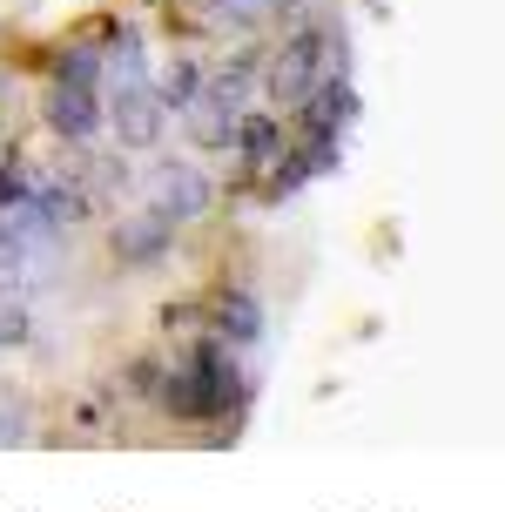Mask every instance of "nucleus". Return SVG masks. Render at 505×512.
Listing matches in <instances>:
<instances>
[{
    "mask_svg": "<svg viewBox=\"0 0 505 512\" xmlns=\"http://www.w3.org/2000/svg\"><path fill=\"white\" fill-rule=\"evenodd\" d=\"M155 398H162V411H176V418H216V411H243L250 384L236 378V351H229L223 337H209V344H196V351L162 378Z\"/></svg>",
    "mask_w": 505,
    "mask_h": 512,
    "instance_id": "1",
    "label": "nucleus"
},
{
    "mask_svg": "<svg viewBox=\"0 0 505 512\" xmlns=\"http://www.w3.org/2000/svg\"><path fill=\"white\" fill-rule=\"evenodd\" d=\"M330 75H344V34L337 27H297L270 61V95L283 108H297L310 88H324Z\"/></svg>",
    "mask_w": 505,
    "mask_h": 512,
    "instance_id": "2",
    "label": "nucleus"
},
{
    "mask_svg": "<svg viewBox=\"0 0 505 512\" xmlns=\"http://www.w3.org/2000/svg\"><path fill=\"white\" fill-rule=\"evenodd\" d=\"M209 203H216V182L196 162H155L149 169V209L162 223H196Z\"/></svg>",
    "mask_w": 505,
    "mask_h": 512,
    "instance_id": "3",
    "label": "nucleus"
},
{
    "mask_svg": "<svg viewBox=\"0 0 505 512\" xmlns=\"http://www.w3.org/2000/svg\"><path fill=\"white\" fill-rule=\"evenodd\" d=\"M101 122L115 128L122 149H155L162 128H169V108L155 102V81H128V88H115V102L101 108Z\"/></svg>",
    "mask_w": 505,
    "mask_h": 512,
    "instance_id": "4",
    "label": "nucleus"
},
{
    "mask_svg": "<svg viewBox=\"0 0 505 512\" xmlns=\"http://www.w3.org/2000/svg\"><path fill=\"white\" fill-rule=\"evenodd\" d=\"M169 250H176V223H162L155 209H135L115 223V263L122 270H155Z\"/></svg>",
    "mask_w": 505,
    "mask_h": 512,
    "instance_id": "5",
    "label": "nucleus"
},
{
    "mask_svg": "<svg viewBox=\"0 0 505 512\" xmlns=\"http://www.w3.org/2000/svg\"><path fill=\"white\" fill-rule=\"evenodd\" d=\"M48 128L61 142H95L101 135V88H81V81H54L48 88Z\"/></svg>",
    "mask_w": 505,
    "mask_h": 512,
    "instance_id": "6",
    "label": "nucleus"
},
{
    "mask_svg": "<svg viewBox=\"0 0 505 512\" xmlns=\"http://www.w3.org/2000/svg\"><path fill=\"white\" fill-rule=\"evenodd\" d=\"M27 203H34V216L48 230H75V223H88V209H95V189L81 176H41L27 189Z\"/></svg>",
    "mask_w": 505,
    "mask_h": 512,
    "instance_id": "7",
    "label": "nucleus"
},
{
    "mask_svg": "<svg viewBox=\"0 0 505 512\" xmlns=\"http://www.w3.org/2000/svg\"><path fill=\"white\" fill-rule=\"evenodd\" d=\"M283 128H277V115H256V108H243V122H236V169L250 182H263L270 169L283 162Z\"/></svg>",
    "mask_w": 505,
    "mask_h": 512,
    "instance_id": "8",
    "label": "nucleus"
},
{
    "mask_svg": "<svg viewBox=\"0 0 505 512\" xmlns=\"http://www.w3.org/2000/svg\"><path fill=\"white\" fill-rule=\"evenodd\" d=\"M256 81H263V61L243 54V61H229V68H216V75H202V95L223 108V115H243V108L256 102Z\"/></svg>",
    "mask_w": 505,
    "mask_h": 512,
    "instance_id": "9",
    "label": "nucleus"
},
{
    "mask_svg": "<svg viewBox=\"0 0 505 512\" xmlns=\"http://www.w3.org/2000/svg\"><path fill=\"white\" fill-rule=\"evenodd\" d=\"M216 337H223V344H256V337H263V310H256L250 290L216 297Z\"/></svg>",
    "mask_w": 505,
    "mask_h": 512,
    "instance_id": "10",
    "label": "nucleus"
},
{
    "mask_svg": "<svg viewBox=\"0 0 505 512\" xmlns=\"http://www.w3.org/2000/svg\"><path fill=\"white\" fill-rule=\"evenodd\" d=\"M196 95H202V68L189 61V54H176V61L162 68V81H155V102L169 108V115H182V108L196 102Z\"/></svg>",
    "mask_w": 505,
    "mask_h": 512,
    "instance_id": "11",
    "label": "nucleus"
},
{
    "mask_svg": "<svg viewBox=\"0 0 505 512\" xmlns=\"http://www.w3.org/2000/svg\"><path fill=\"white\" fill-rule=\"evenodd\" d=\"M182 115H189V135H196L202 149H229V142H236V122H243V115H223L209 95H196Z\"/></svg>",
    "mask_w": 505,
    "mask_h": 512,
    "instance_id": "12",
    "label": "nucleus"
},
{
    "mask_svg": "<svg viewBox=\"0 0 505 512\" xmlns=\"http://www.w3.org/2000/svg\"><path fill=\"white\" fill-rule=\"evenodd\" d=\"M34 331V310H27V283H0V351L27 344Z\"/></svg>",
    "mask_w": 505,
    "mask_h": 512,
    "instance_id": "13",
    "label": "nucleus"
},
{
    "mask_svg": "<svg viewBox=\"0 0 505 512\" xmlns=\"http://www.w3.org/2000/svg\"><path fill=\"white\" fill-rule=\"evenodd\" d=\"M54 81H81V88H101V34H88V41H75V48L61 54Z\"/></svg>",
    "mask_w": 505,
    "mask_h": 512,
    "instance_id": "14",
    "label": "nucleus"
},
{
    "mask_svg": "<svg viewBox=\"0 0 505 512\" xmlns=\"http://www.w3.org/2000/svg\"><path fill=\"white\" fill-rule=\"evenodd\" d=\"M27 189H34V176H27L14 155H0V209H21V203H27Z\"/></svg>",
    "mask_w": 505,
    "mask_h": 512,
    "instance_id": "15",
    "label": "nucleus"
},
{
    "mask_svg": "<svg viewBox=\"0 0 505 512\" xmlns=\"http://www.w3.org/2000/svg\"><path fill=\"white\" fill-rule=\"evenodd\" d=\"M14 438H27V405L0 391V445H14Z\"/></svg>",
    "mask_w": 505,
    "mask_h": 512,
    "instance_id": "16",
    "label": "nucleus"
},
{
    "mask_svg": "<svg viewBox=\"0 0 505 512\" xmlns=\"http://www.w3.org/2000/svg\"><path fill=\"white\" fill-rule=\"evenodd\" d=\"M216 14H229V21H263L270 7H283V0H209Z\"/></svg>",
    "mask_w": 505,
    "mask_h": 512,
    "instance_id": "17",
    "label": "nucleus"
}]
</instances>
